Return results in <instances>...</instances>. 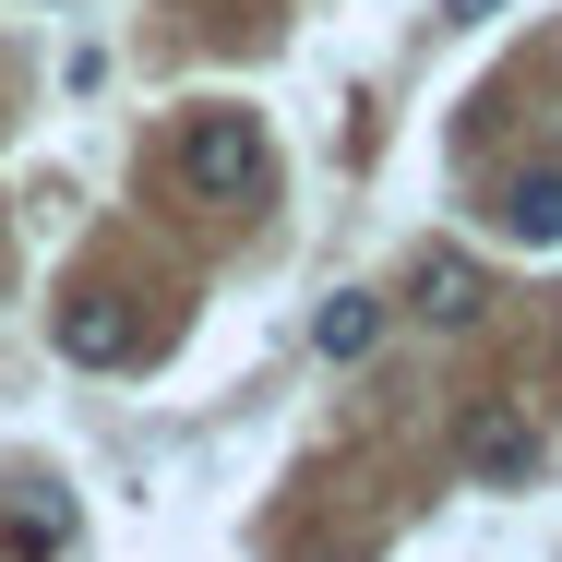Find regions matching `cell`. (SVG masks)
Wrapping results in <instances>:
<instances>
[{
	"mask_svg": "<svg viewBox=\"0 0 562 562\" xmlns=\"http://www.w3.org/2000/svg\"><path fill=\"white\" fill-rule=\"evenodd\" d=\"M180 180H192L204 204H263V192H276L263 120H251V109H204L192 132H180Z\"/></svg>",
	"mask_w": 562,
	"mask_h": 562,
	"instance_id": "6da1fadb",
	"label": "cell"
},
{
	"mask_svg": "<svg viewBox=\"0 0 562 562\" xmlns=\"http://www.w3.org/2000/svg\"><path fill=\"white\" fill-rule=\"evenodd\" d=\"M454 467H467L479 491H527V479H539V419L503 407V395H479V407L454 419Z\"/></svg>",
	"mask_w": 562,
	"mask_h": 562,
	"instance_id": "7a4b0ae2",
	"label": "cell"
},
{
	"mask_svg": "<svg viewBox=\"0 0 562 562\" xmlns=\"http://www.w3.org/2000/svg\"><path fill=\"white\" fill-rule=\"evenodd\" d=\"M48 336H60V359L109 371V359H132V300H120V288H72V300L48 312Z\"/></svg>",
	"mask_w": 562,
	"mask_h": 562,
	"instance_id": "3957f363",
	"label": "cell"
},
{
	"mask_svg": "<svg viewBox=\"0 0 562 562\" xmlns=\"http://www.w3.org/2000/svg\"><path fill=\"white\" fill-rule=\"evenodd\" d=\"M479 300H491V276H479L467 251H419V263H407V312H419V324L467 336V324H479Z\"/></svg>",
	"mask_w": 562,
	"mask_h": 562,
	"instance_id": "277c9868",
	"label": "cell"
},
{
	"mask_svg": "<svg viewBox=\"0 0 562 562\" xmlns=\"http://www.w3.org/2000/svg\"><path fill=\"white\" fill-rule=\"evenodd\" d=\"M491 216H503V239L551 251V239H562V168H515V180L491 192Z\"/></svg>",
	"mask_w": 562,
	"mask_h": 562,
	"instance_id": "5b68a950",
	"label": "cell"
},
{
	"mask_svg": "<svg viewBox=\"0 0 562 562\" xmlns=\"http://www.w3.org/2000/svg\"><path fill=\"white\" fill-rule=\"evenodd\" d=\"M0 551H12V562H60V551H72V491H24L12 527H0Z\"/></svg>",
	"mask_w": 562,
	"mask_h": 562,
	"instance_id": "8992f818",
	"label": "cell"
},
{
	"mask_svg": "<svg viewBox=\"0 0 562 562\" xmlns=\"http://www.w3.org/2000/svg\"><path fill=\"white\" fill-rule=\"evenodd\" d=\"M371 336H383V300H371V288H336V300L312 312V347H324V359H371Z\"/></svg>",
	"mask_w": 562,
	"mask_h": 562,
	"instance_id": "52a82bcc",
	"label": "cell"
},
{
	"mask_svg": "<svg viewBox=\"0 0 562 562\" xmlns=\"http://www.w3.org/2000/svg\"><path fill=\"white\" fill-rule=\"evenodd\" d=\"M491 12H503V0H443V24H491Z\"/></svg>",
	"mask_w": 562,
	"mask_h": 562,
	"instance_id": "ba28073f",
	"label": "cell"
}]
</instances>
